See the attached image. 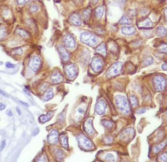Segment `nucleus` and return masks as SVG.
<instances>
[{"label":"nucleus","mask_w":167,"mask_h":162,"mask_svg":"<svg viewBox=\"0 0 167 162\" xmlns=\"http://www.w3.org/2000/svg\"><path fill=\"white\" fill-rule=\"evenodd\" d=\"M65 44L67 48H73L75 47V42L74 39L71 36L67 35L66 36L64 39Z\"/></svg>","instance_id":"obj_3"},{"label":"nucleus","mask_w":167,"mask_h":162,"mask_svg":"<svg viewBox=\"0 0 167 162\" xmlns=\"http://www.w3.org/2000/svg\"><path fill=\"white\" fill-rule=\"evenodd\" d=\"M41 65L40 59L37 57H34L29 61V66L34 71H37Z\"/></svg>","instance_id":"obj_2"},{"label":"nucleus","mask_w":167,"mask_h":162,"mask_svg":"<svg viewBox=\"0 0 167 162\" xmlns=\"http://www.w3.org/2000/svg\"><path fill=\"white\" fill-rule=\"evenodd\" d=\"M20 102V103H21V104H23V105H24V106H25L26 107L29 106V104H28V103H26L25 102H24L23 101H21Z\"/></svg>","instance_id":"obj_29"},{"label":"nucleus","mask_w":167,"mask_h":162,"mask_svg":"<svg viewBox=\"0 0 167 162\" xmlns=\"http://www.w3.org/2000/svg\"><path fill=\"white\" fill-rule=\"evenodd\" d=\"M6 144V142L5 140H3L1 142L0 144V151H3V149L5 147Z\"/></svg>","instance_id":"obj_21"},{"label":"nucleus","mask_w":167,"mask_h":162,"mask_svg":"<svg viewBox=\"0 0 167 162\" xmlns=\"http://www.w3.org/2000/svg\"><path fill=\"white\" fill-rule=\"evenodd\" d=\"M109 48H110L111 51H112V50L114 51H117V48H118L116 44H114L113 43L111 42V43H110V44L109 45Z\"/></svg>","instance_id":"obj_18"},{"label":"nucleus","mask_w":167,"mask_h":162,"mask_svg":"<svg viewBox=\"0 0 167 162\" xmlns=\"http://www.w3.org/2000/svg\"><path fill=\"white\" fill-rule=\"evenodd\" d=\"M22 52H23V51L21 48H17V49H16V50L15 51V54H17V55H21V54L22 53Z\"/></svg>","instance_id":"obj_22"},{"label":"nucleus","mask_w":167,"mask_h":162,"mask_svg":"<svg viewBox=\"0 0 167 162\" xmlns=\"http://www.w3.org/2000/svg\"><path fill=\"white\" fill-rule=\"evenodd\" d=\"M97 51L98 53L101 54L103 55H105L106 54V46L103 44H100L97 48Z\"/></svg>","instance_id":"obj_13"},{"label":"nucleus","mask_w":167,"mask_h":162,"mask_svg":"<svg viewBox=\"0 0 167 162\" xmlns=\"http://www.w3.org/2000/svg\"><path fill=\"white\" fill-rule=\"evenodd\" d=\"M54 96V93L53 90L49 89L45 93L44 96V101H48L53 98Z\"/></svg>","instance_id":"obj_9"},{"label":"nucleus","mask_w":167,"mask_h":162,"mask_svg":"<svg viewBox=\"0 0 167 162\" xmlns=\"http://www.w3.org/2000/svg\"><path fill=\"white\" fill-rule=\"evenodd\" d=\"M52 80L54 82H59L60 81V79H62L61 74H59L58 73H55L53 74L51 76Z\"/></svg>","instance_id":"obj_11"},{"label":"nucleus","mask_w":167,"mask_h":162,"mask_svg":"<svg viewBox=\"0 0 167 162\" xmlns=\"http://www.w3.org/2000/svg\"><path fill=\"white\" fill-rule=\"evenodd\" d=\"M54 116V113L53 112L49 111L47 113L46 115H42L39 118V120L40 122L42 123H45L48 122Z\"/></svg>","instance_id":"obj_6"},{"label":"nucleus","mask_w":167,"mask_h":162,"mask_svg":"<svg viewBox=\"0 0 167 162\" xmlns=\"http://www.w3.org/2000/svg\"><path fill=\"white\" fill-rule=\"evenodd\" d=\"M122 33L126 35H131L135 33L136 30L135 28H134L131 26L129 27H123L122 28Z\"/></svg>","instance_id":"obj_5"},{"label":"nucleus","mask_w":167,"mask_h":162,"mask_svg":"<svg viewBox=\"0 0 167 162\" xmlns=\"http://www.w3.org/2000/svg\"><path fill=\"white\" fill-rule=\"evenodd\" d=\"M24 92H25V93H26V94L28 95V96H30V93L29 91H28L27 89H25V90H24Z\"/></svg>","instance_id":"obj_30"},{"label":"nucleus","mask_w":167,"mask_h":162,"mask_svg":"<svg viewBox=\"0 0 167 162\" xmlns=\"http://www.w3.org/2000/svg\"><path fill=\"white\" fill-rule=\"evenodd\" d=\"M145 22L142 23V25H141V26H142V28H146L147 27H149L151 25L152 23L151 22V21L148 19V20H146L144 21Z\"/></svg>","instance_id":"obj_16"},{"label":"nucleus","mask_w":167,"mask_h":162,"mask_svg":"<svg viewBox=\"0 0 167 162\" xmlns=\"http://www.w3.org/2000/svg\"><path fill=\"white\" fill-rule=\"evenodd\" d=\"M71 21L74 24H75L77 25H80L81 24L80 17L77 15H73L71 17Z\"/></svg>","instance_id":"obj_14"},{"label":"nucleus","mask_w":167,"mask_h":162,"mask_svg":"<svg viewBox=\"0 0 167 162\" xmlns=\"http://www.w3.org/2000/svg\"><path fill=\"white\" fill-rule=\"evenodd\" d=\"M119 22L121 24H123V25H130L132 23L131 20H130L125 16H124L122 18L121 20H120Z\"/></svg>","instance_id":"obj_15"},{"label":"nucleus","mask_w":167,"mask_h":162,"mask_svg":"<svg viewBox=\"0 0 167 162\" xmlns=\"http://www.w3.org/2000/svg\"><path fill=\"white\" fill-rule=\"evenodd\" d=\"M7 114H8V116H10V117H12V116H13V113H12V111L10 110V109L8 110L7 112Z\"/></svg>","instance_id":"obj_26"},{"label":"nucleus","mask_w":167,"mask_h":162,"mask_svg":"<svg viewBox=\"0 0 167 162\" xmlns=\"http://www.w3.org/2000/svg\"><path fill=\"white\" fill-rule=\"evenodd\" d=\"M6 66L8 68H14L15 66L13 65V64L10 63L9 62H7L6 64Z\"/></svg>","instance_id":"obj_23"},{"label":"nucleus","mask_w":167,"mask_h":162,"mask_svg":"<svg viewBox=\"0 0 167 162\" xmlns=\"http://www.w3.org/2000/svg\"><path fill=\"white\" fill-rule=\"evenodd\" d=\"M81 40L83 43L90 46H95L98 42V38L91 33H84L81 35Z\"/></svg>","instance_id":"obj_1"},{"label":"nucleus","mask_w":167,"mask_h":162,"mask_svg":"<svg viewBox=\"0 0 167 162\" xmlns=\"http://www.w3.org/2000/svg\"><path fill=\"white\" fill-rule=\"evenodd\" d=\"M48 141L52 144H54L58 142V133L56 130H53L49 135Z\"/></svg>","instance_id":"obj_4"},{"label":"nucleus","mask_w":167,"mask_h":162,"mask_svg":"<svg viewBox=\"0 0 167 162\" xmlns=\"http://www.w3.org/2000/svg\"><path fill=\"white\" fill-rule=\"evenodd\" d=\"M39 132V130L38 128H36L35 129V130L33 132V136H35L36 135L38 134V133Z\"/></svg>","instance_id":"obj_27"},{"label":"nucleus","mask_w":167,"mask_h":162,"mask_svg":"<svg viewBox=\"0 0 167 162\" xmlns=\"http://www.w3.org/2000/svg\"><path fill=\"white\" fill-rule=\"evenodd\" d=\"M157 35L160 36V37H163V36L166 35L167 33V30L166 29L163 27L160 26L158 28H157V30H156Z\"/></svg>","instance_id":"obj_10"},{"label":"nucleus","mask_w":167,"mask_h":162,"mask_svg":"<svg viewBox=\"0 0 167 162\" xmlns=\"http://www.w3.org/2000/svg\"><path fill=\"white\" fill-rule=\"evenodd\" d=\"M79 112H80V113H83L84 112V110L83 109H81V108H80L79 109Z\"/></svg>","instance_id":"obj_31"},{"label":"nucleus","mask_w":167,"mask_h":162,"mask_svg":"<svg viewBox=\"0 0 167 162\" xmlns=\"http://www.w3.org/2000/svg\"><path fill=\"white\" fill-rule=\"evenodd\" d=\"M103 11H104V9L102 7H98L96 9V16H97L98 18H101L103 15Z\"/></svg>","instance_id":"obj_17"},{"label":"nucleus","mask_w":167,"mask_h":162,"mask_svg":"<svg viewBox=\"0 0 167 162\" xmlns=\"http://www.w3.org/2000/svg\"><path fill=\"white\" fill-rule=\"evenodd\" d=\"M0 94H1L3 96H5L6 98H8L9 97L8 94L6 93L4 91H3V90H2L1 89H0Z\"/></svg>","instance_id":"obj_24"},{"label":"nucleus","mask_w":167,"mask_h":162,"mask_svg":"<svg viewBox=\"0 0 167 162\" xmlns=\"http://www.w3.org/2000/svg\"><path fill=\"white\" fill-rule=\"evenodd\" d=\"M16 111L17 112V113L19 114V115H21V112L20 109H19L18 108H16Z\"/></svg>","instance_id":"obj_28"},{"label":"nucleus","mask_w":167,"mask_h":162,"mask_svg":"<svg viewBox=\"0 0 167 162\" xmlns=\"http://www.w3.org/2000/svg\"><path fill=\"white\" fill-rule=\"evenodd\" d=\"M100 62L101 61L99 60V59H96L94 61H93L92 65L93 66L94 70H95L96 71H98L101 69V64Z\"/></svg>","instance_id":"obj_12"},{"label":"nucleus","mask_w":167,"mask_h":162,"mask_svg":"<svg viewBox=\"0 0 167 162\" xmlns=\"http://www.w3.org/2000/svg\"><path fill=\"white\" fill-rule=\"evenodd\" d=\"M120 2H121V3H123L124 2L125 0H118Z\"/></svg>","instance_id":"obj_32"},{"label":"nucleus","mask_w":167,"mask_h":162,"mask_svg":"<svg viewBox=\"0 0 167 162\" xmlns=\"http://www.w3.org/2000/svg\"><path fill=\"white\" fill-rule=\"evenodd\" d=\"M6 34V33L5 29H4L3 28L1 29L0 30V39L4 38L5 37Z\"/></svg>","instance_id":"obj_19"},{"label":"nucleus","mask_w":167,"mask_h":162,"mask_svg":"<svg viewBox=\"0 0 167 162\" xmlns=\"http://www.w3.org/2000/svg\"><path fill=\"white\" fill-rule=\"evenodd\" d=\"M59 51H60V52L61 54V56L63 59H64L65 61H68L69 60V54L67 53L66 50L62 46H60L59 47Z\"/></svg>","instance_id":"obj_8"},{"label":"nucleus","mask_w":167,"mask_h":162,"mask_svg":"<svg viewBox=\"0 0 167 162\" xmlns=\"http://www.w3.org/2000/svg\"><path fill=\"white\" fill-rule=\"evenodd\" d=\"M6 105L5 104L0 103V111L5 109Z\"/></svg>","instance_id":"obj_25"},{"label":"nucleus","mask_w":167,"mask_h":162,"mask_svg":"<svg viewBox=\"0 0 167 162\" xmlns=\"http://www.w3.org/2000/svg\"><path fill=\"white\" fill-rule=\"evenodd\" d=\"M61 142L62 144L63 147H67V143L66 138H65V137L62 138L61 139Z\"/></svg>","instance_id":"obj_20"},{"label":"nucleus","mask_w":167,"mask_h":162,"mask_svg":"<svg viewBox=\"0 0 167 162\" xmlns=\"http://www.w3.org/2000/svg\"><path fill=\"white\" fill-rule=\"evenodd\" d=\"M67 74V75L69 76L70 77H72L73 76H74L75 74L77 73V71L74 68V66H72V65L67 67L66 69Z\"/></svg>","instance_id":"obj_7"}]
</instances>
